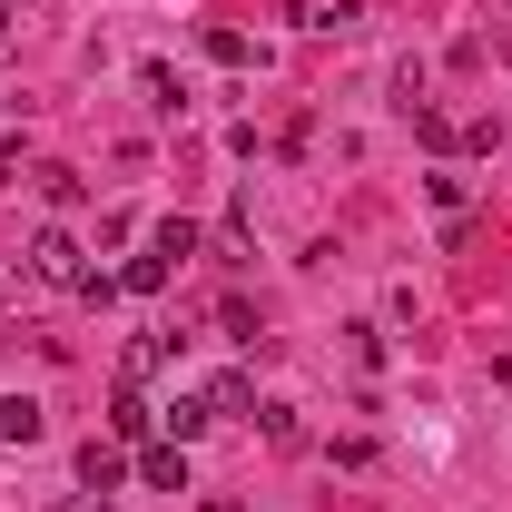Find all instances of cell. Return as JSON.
<instances>
[{"mask_svg": "<svg viewBox=\"0 0 512 512\" xmlns=\"http://www.w3.org/2000/svg\"><path fill=\"white\" fill-rule=\"evenodd\" d=\"M40 424H50V414H40L30 394H0V444H40Z\"/></svg>", "mask_w": 512, "mask_h": 512, "instance_id": "cell-7", "label": "cell"}, {"mask_svg": "<svg viewBox=\"0 0 512 512\" xmlns=\"http://www.w3.org/2000/svg\"><path fill=\"white\" fill-rule=\"evenodd\" d=\"M0 10H20V0H0Z\"/></svg>", "mask_w": 512, "mask_h": 512, "instance_id": "cell-18", "label": "cell"}, {"mask_svg": "<svg viewBox=\"0 0 512 512\" xmlns=\"http://www.w3.org/2000/svg\"><path fill=\"white\" fill-rule=\"evenodd\" d=\"M69 512H109V503H69Z\"/></svg>", "mask_w": 512, "mask_h": 512, "instance_id": "cell-17", "label": "cell"}, {"mask_svg": "<svg viewBox=\"0 0 512 512\" xmlns=\"http://www.w3.org/2000/svg\"><path fill=\"white\" fill-rule=\"evenodd\" d=\"M138 89H148V109H158V119H178V79H168V60L138 69Z\"/></svg>", "mask_w": 512, "mask_h": 512, "instance_id": "cell-12", "label": "cell"}, {"mask_svg": "<svg viewBox=\"0 0 512 512\" xmlns=\"http://www.w3.org/2000/svg\"><path fill=\"white\" fill-rule=\"evenodd\" d=\"M0 296H10V276H0Z\"/></svg>", "mask_w": 512, "mask_h": 512, "instance_id": "cell-19", "label": "cell"}, {"mask_svg": "<svg viewBox=\"0 0 512 512\" xmlns=\"http://www.w3.org/2000/svg\"><path fill=\"white\" fill-rule=\"evenodd\" d=\"M207 424H217V414H207V394H178V404H158V434H168V444H197Z\"/></svg>", "mask_w": 512, "mask_h": 512, "instance_id": "cell-4", "label": "cell"}, {"mask_svg": "<svg viewBox=\"0 0 512 512\" xmlns=\"http://www.w3.org/2000/svg\"><path fill=\"white\" fill-rule=\"evenodd\" d=\"M40 188H50V207H79V197H89V188H79V168H40Z\"/></svg>", "mask_w": 512, "mask_h": 512, "instance_id": "cell-14", "label": "cell"}, {"mask_svg": "<svg viewBox=\"0 0 512 512\" xmlns=\"http://www.w3.org/2000/svg\"><path fill=\"white\" fill-rule=\"evenodd\" d=\"M207 60H227V69H247V60H256V40H247V30H207Z\"/></svg>", "mask_w": 512, "mask_h": 512, "instance_id": "cell-13", "label": "cell"}, {"mask_svg": "<svg viewBox=\"0 0 512 512\" xmlns=\"http://www.w3.org/2000/svg\"><path fill=\"white\" fill-rule=\"evenodd\" d=\"M109 434H119V444H158V404H148V384H119V394H109Z\"/></svg>", "mask_w": 512, "mask_h": 512, "instance_id": "cell-2", "label": "cell"}, {"mask_svg": "<svg viewBox=\"0 0 512 512\" xmlns=\"http://www.w3.org/2000/svg\"><path fill=\"white\" fill-rule=\"evenodd\" d=\"M138 483H158V493H188V444H138Z\"/></svg>", "mask_w": 512, "mask_h": 512, "instance_id": "cell-3", "label": "cell"}, {"mask_svg": "<svg viewBox=\"0 0 512 512\" xmlns=\"http://www.w3.org/2000/svg\"><path fill=\"white\" fill-rule=\"evenodd\" d=\"M256 404V375H217L207 384V414H247Z\"/></svg>", "mask_w": 512, "mask_h": 512, "instance_id": "cell-11", "label": "cell"}, {"mask_svg": "<svg viewBox=\"0 0 512 512\" xmlns=\"http://www.w3.org/2000/svg\"><path fill=\"white\" fill-rule=\"evenodd\" d=\"M148 247L178 266V256H197V227H188V217H158V227H148Z\"/></svg>", "mask_w": 512, "mask_h": 512, "instance_id": "cell-10", "label": "cell"}, {"mask_svg": "<svg viewBox=\"0 0 512 512\" xmlns=\"http://www.w3.org/2000/svg\"><path fill=\"white\" fill-rule=\"evenodd\" d=\"M256 424H266V444H276V453H296V444H306V424H296V404H256Z\"/></svg>", "mask_w": 512, "mask_h": 512, "instance_id": "cell-9", "label": "cell"}, {"mask_svg": "<svg viewBox=\"0 0 512 512\" xmlns=\"http://www.w3.org/2000/svg\"><path fill=\"white\" fill-rule=\"evenodd\" d=\"M30 276H40V286H69V296H79V276H89L79 237H69V227H40V237H30Z\"/></svg>", "mask_w": 512, "mask_h": 512, "instance_id": "cell-1", "label": "cell"}, {"mask_svg": "<svg viewBox=\"0 0 512 512\" xmlns=\"http://www.w3.org/2000/svg\"><path fill=\"white\" fill-rule=\"evenodd\" d=\"M79 483H89V493H119V483H128V453L119 444H89V453H79Z\"/></svg>", "mask_w": 512, "mask_h": 512, "instance_id": "cell-6", "label": "cell"}, {"mask_svg": "<svg viewBox=\"0 0 512 512\" xmlns=\"http://www.w3.org/2000/svg\"><path fill=\"white\" fill-rule=\"evenodd\" d=\"M178 345H188V335H138V345H128V384L168 375V365H178Z\"/></svg>", "mask_w": 512, "mask_h": 512, "instance_id": "cell-5", "label": "cell"}, {"mask_svg": "<svg viewBox=\"0 0 512 512\" xmlns=\"http://www.w3.org/2000/svg\"><path fill=\"white\" fill-rule=\"evenodd\" d=\"M207 512H237V503H227V493H217V503H207Z\"/></svg>", "mask_w": 512, "mask_h": 512, "instance_id": "cell-16", "label": "cell"}, {"mask_svg": "<svg viewBox=\"0 0 512 512\" xmlns=\"http://www.w3.org/2000/svg\"><path fill=\"white\" fill-rule=\"evenodd\" d=\"M168 276H178V266H168V256L148 247V256H128V266H119V296H158Z\"/></svg>", "mask_w": 512, "mask_h": 512, "instance_id": "cell-8", "label": "cell"}, {"mask_svg": "<svg viewBox=\"0 0 512 512\" xmlns=\"http://www.w3.org/2000/svg\"><path fill=\"white\" fill-rule=\"evenodd\" d=\"M0 60H10V10H0Z\"/></svg>", "mask_w": 512, "mask_h": 512, "instance_id": "cell-15", "label": "cell"}]
</instances>
